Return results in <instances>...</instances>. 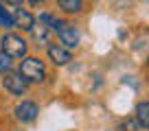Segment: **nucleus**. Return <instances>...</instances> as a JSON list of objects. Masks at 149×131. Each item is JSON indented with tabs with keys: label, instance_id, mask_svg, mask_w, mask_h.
<instances>
[{
	"label": "nucleus",
	"instance_id": "obj_10",
	"mask_svg": "<svg viewBox=\"0 0 149 131\" xmlns=\"http://www.w3.org/2000/svg\"><path fill=\"white\" fill-rule=\"evenodd\" d=\"M33 39L37 42V46H48V44L53 42V35L55 33L51 31V26H46V24H42V22H37V26L33 28Z\"/></svg>",
	"mask_w": 149,
	"mask_h": 131
},
{
	"label": "nucleus",
	"instance_id": "obj_6",
	"mask_svg": "<svg viewBox=\"0 0 149 131\" xmlns=\"http://www.w3.org/2000/svg\"><path fill=\"white\" fill-rule=\"evenodd\" d=\"M55 35H57V42H59L61 46L70 48V50L79 48V44H81V31H79V26H74V24H70V22L66 24L61 31H57Z\"/></svg>",
	"mask_w": 149,
	"mask_h": 131
},
{
	"label": "nucleus",
	"instance_id": "obj_15",
	"mask_svg": "<svg viewBox=\"0 0 149 131\" xmlns=\"http://www.w3.org/2000/svg\"><path fill=\"white\" fill-rule=\"evenodd\" d=\"M0 2H2V5H7V7H11V9H18V7H22V2L24 0H0Z\"/></svg>",
	"mask_w": 149,
	"mask_h": 131
},
{
	"label": "nucleus",
	"instance_id": "obj_8",
	"mask_svg": "<svg viewBox=\"0 0 149 131\" xmlns=\"http://www.w3.org/2000/svg\"><path fill=\"white\" fill-rule=\"evenodd\" d=\"M57 11L66 18H72V15H81L86 11V0H55Z\"/></svg>",
	"mask_w": 149,
	"mask_h": 131
},
{
	"label": "nucleus",
	"instance_id": "obj_5",
	"mask_svg": "<svg viewBox=\"0 0 149 131\" xmlns=\"http://www.w3.org/2000/svg\"><path fill=\"white\" fill-rule=\"evenodd\" d=\"M46 57L55 68H64V66H68L72 61V50L61 46V44H57V42H51L46 46Z\"/></svg>",
	"mask_w": 149,
	"mask_h": 131
},
{
	"label": "nucleus",
	"instance_id": "obj_16",
	"mask_svg": "<svg viewBox=\"0 0 149 131\" xmlns=\"http://www.w3.org/2000/svg\"><path fill=\"white\" fill-rule=\"evenodd\" d=\"M29 7H33V9H37V7H42L44 2H48V0H24Z\"/></svg>",
	"mask_w": 149,
	"mask_h": 131
},
{
	"label": "nucleus",
	"instance_id": "obj_2",
	"mask_svg": "<svg viewBox=\"0 0 149 131\" xmlns=\"http://www.w3.org/2000/svg\"><path fill=\"white\" fill-rule=\"evenodd\" d=\"M0 50L5 52V55H9L11 59H22V57L29 55V42L20 33L5 31L0 35Z\"/></svg>",
	"mask_w": 149,
	"mask_h": 131
},
{
	"label": "nucleus",
	"instance_id": "obj_3",
	"mask_svg": "<svg viewBox=\"0 0 149 131\" xmlns=\"http://www.w3.org/2000/svg\"><path fill=\"white\" fill-rule=\"evenodd\" d=\"M0 85H2V90H5L9 96H15V98L26 96V92H29V83L22 79V74H20V72H13V70L7 72V74L2 77Z\"/></svg>",
	"mask_w": 149,
	"mask_h": 131
},
{
	"label": "nucleus",
	"instance_id": "obj_4",
	"mask_svg": "<svg viewBox=\"0 0 149 131\" xmlns=\"http://www.w3.org/2000/svg\"><path fill=\"white\" fill-rule=\"evenodd\" d=\"M37 116H40V105H37L35 101H31V98L20 101V103L15 105V109H13V118L20 125H31V122L37 120Z\"/></svg>",
	"mask_w": 149,
	"mask_h": 131
},
{
	"label": "nucleus",
	"instance_id": "obj_13",
	"mask_svg": "<svg viewBox=\"0 0 149 131\" xmlns=\"http://www.w3.org/2000/svg\"><path fill=\"white\" fill-rule=\"evenodd\" d=\"M11 70H13V59L0 50V77H5L7 72H11Z\"/></svg>",
	"mask_w": 149,
	"mask_h": 131
},
{
	"label": "nucleus",
	"instance_id": "obj_17",
	"mask_svg": "<svg viewBox=\"0 0 149 131\" xmlns=\"http://www.w3.org/2000/svg\"><path fill=\"white\" fill-rule=\"evenodd\" d=\"M145 74H147V79H149V57L145 59Z\"/></svg>",
	"mask_w": 149,
	"mask_h": 131
},
{
	"label": "nucleus",
	"instance_id": "obj_18",
	"mask_svg": "<svg viewBox=\"0 0 149 131\" xmlns=\"http://www.w3.org/2000/svg\"><path fill=\"white\" fill-rule=\"evenodd\" d=\"M0 131H2V127H0Z\"/></svg>",
	"mask_w": 149,
	"mask_h": 131
},
{
	"label": "nucleus",
	"instance_id": "obj_1",
	"mask_svg": "<svg viewBox=\"0 0 149 131\" xmlns=\"http://www.w3.org/2000/svg\"><path fill=\"white\" fill-rule=\"evenodd\" d=\"M18 72L22 74V79L26 81L29 85H42L44 81L48 79L46 63H44L40 57H33V55L22 57V61H20V66H18Z\"/></svg>",
	"mask_w": 149,
	"mask_h": 131
},
{
	"label": "nucleus",
	"instance_id": "obj_11",
	"mask_svg": "<svg viewBox=\"0 0 149 131\" xmlns=\"http://www.w3.org/2000/svg\"><path fill=\"white\" fill-rule=\"evenodd\" d=\"M0 28H2V31L15 28V11L11 9V7L2 5V2H0Z\"/></svg>",
	"mask_w": 149,
	"mask_h": 131
},
{
	"label": "nucleus",
	"instance_id": "obj_12",
	"mask_svg": "<svg viewBox=\"0 0 149 131\" xmlns=\"http://www.w3.org/2000/svg\"><path fill=\"white\" fill-rule=\"evenodd\" d=\"M116 131H143V129H140V125L134 120V118H123V120L118 122Z\"/></svg>",
	"mask_w": 149,
	"mask_h": 131
},
{
	"label": "nucleus",
	"instance_id": "obj_9",
	"mask_svg": "<svg viewBox=\"0 0 149 131\" xmlns=\"http://www.w3.org/2000/svg\"><path fill=\"white\" fill-rule=\"evenodd\" d=\"M134 120L143 131H149V101H138L134 107Z\"/></svg>",
	"mask_w": 149,
	"mask_h": 131
},
{
	"label": "nucleus",
	"instance_id": "obj_14",
	"mask_svg": "<svg viewBox=\"0 0 149 131\" xmlns=\"http://www.w3.org/2000/svg\"><path fill=\"white\" fill-rule=\"evenodd\" d=\"M53 20H55V13H51V11H42V13H40V18H37V22H42V24H46V26H51Z\"/></svg>",
	"mask_w": 149,
	"mask_h": 131
},
{
	"label": "nucleus",
	"instance_id": "obj_7",
	"mask_svg": "<svg viewBox=\"0 0 149 131\" xmlns=\"http://www.w3.org/2000/svg\"><path fill=\"white\" fill-rule=\"evenodd\" d=\"M37 26V18L35 13H31L24 7H18L15 9V28H20L22 33H33V28Z\"/></svg>",
	"mask_w": 149,
	"mask_h": 131
}]
</instances>
